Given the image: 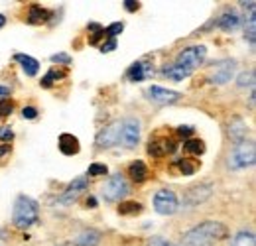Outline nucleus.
<instances>
[{"label": "nucleus", "instance_id": "obj_1", "mask_svg": "<svg viewBox=\"0 0 256 246\" xmlns=\"http://www.w3.org/2000/svg\"><path fill=\"white\" fill-rule=\"evenodd\" d=\"M229 231L223 223L217 221H205L199 223L197 227L189 229L183 237H181V245L183 246H215L219 241L227 239Z\"/></svg>", "mask_w": 256, "mask_h": 246}, {"label": "nucleus", "instance_id": "obj_2", "mask_svg": "<svg viewBox=\"0 0 256 246\" xmlns=\"http://www.w3.org/2000/svg\"><path fill=\"white\" fill-rule=\"evenodd\" d=\"M40 219V205L28 195H18L12 211V225L16 229H30Z\"/></svg>", "mask_w": 256, "mask_h": 246}, {"label": "nucleus", "instance_id": "obj_3", "mask_svg": "<svg viewBox=\"0 0 256 246\" xmlns=\"http://www.w3.org/2000/svg\"><path fill=\"white\" fill-rule=\"evenodd\" d=\"M256 160V150L255 142H241L237 144L233 154L229 156V167L231 169H245V167H251L255 165Z\"/></svg>", "mask_w": 256, "mask_h": 246}, {"label": "nucleus", "instance_id": "obj_4", "mask_svg": "<svg viewBox=\"0 0 256 246\" xmlns=\"http://www.w3.org/2000/svg\"><path fill=\"white\" fill-rule=\"evenodd\" d=\"M205 57H207V48L205 46H191V48H185L183 51H179L177 59H175V65L187 69V71H195L199 65H203Z\"/></svg>", "mask_w": 256, "mask_h": 246}, {"label": "nucleus", "instance_id": "obj_5", "mask_svg": "<svg viewBox=\"0 0 256 246\" xmlns=\"http://www.w3.org/2000/svg\"><path fill=\"white\" fill-rule=\"evenodd\" d=\"M101 195H102V199H104L106 203L120 201L122 197L128 195V183H126V179H124L120 173H116V175L108 177V181L102 185Z\"/></svg>", "mask_w": 256, "mask_h": 246}, {"label": "nucleus", "instance_id": "obj_6", "mask_svg": "<svg viewBox=\"0 0 256 246\" xmlns=\"http://www.w3.org/2000/svg\"><path fill=\"white\" fill-rule=\"evenodd\" d=\"M213 191H215V189H213L211 183H197V185L189 187V189L183 193V201H181L183 209H193V207L205 203L209 197L213 195Z\"/></svg>", "mask_w": 256, "mask_h": 246}, {"label": "nucleus", "instance_id": "obj_7", "mask_svg": "<svg viewBox=\"0 0 256 246\" xmlns=\"http://www.w3.org/2000/svg\"><path fill=\"white\" fill-rule=\"evenodd\" d=\"M140 128H142V124L134 116H128L126 120H122V130H120L122 146L128 148V150L138 146V142H140Z\"/></svg>", "mask_w": 256, "mask_h": 246}, {"label": "nucleus", "instance_id": "obj_8", "mask_svg": "<svg viewBox=\"0 0 256 246\" xmlns=\"http://www.w3.org/2000/svg\"><path fill=\"white\" fill-rule=\"evenodd\" d=\"M177 207H179V201L171 189H160L154 195V209L160 215H173L177 211Z\"/></svg>", "mask_w": 256, "mask_h": 246}, {"label": "nucleus", "instance_id": "obj_9", "mask_svg": "<svg viewBox=\"0 0 256 246\" xmlns=\"http://www.w3.org/2000/svg\"><path fill=\"white\" fill-rule=\"evenodd\" d=\"M120 130H122V122L120 120H114L110 124H106L101 132L97 134L95 138V144L101 150H106V148L116 146L120 142Z\"/></svg>", "mask_w": 256, "mask_h": 246}, {"label": "nucleus", "instance_id": "obj_10", "mask_svg": "<svg viewBox=\"0 0 256 246\" xmlns=\"http://www.w3.org/2000/svg\"><path fill=\"white\" fill-rule=\"evenodd\" d=\"M87 189H89V179H87V177H75V179L67 185V189L61 193V197L57 199V203L63 205V207H69V205H73L79 197L83 195Z\"/></svg>", "mask_w": 256, "mask_h": 246}, {"label": "nucleus", "instance_id": "obj_11", "mask_svg": "<svg viewBox=\"0 0 256 246\" xmlns=\"http://www.w3.org/2000/svg\"><path fill=\"white\" fill-rule=\"evenodd\" d=\"M235 69H237V61L235 59H223V61H217L213 65V73H211V83L215 85H225L233 79L235 75Z\"/></svg>", "mask_w": 256, "mask_h": 246}, {"label": "nucleus", "instance_id": "obj_12", "mask_svg": "<svg viewBox=\"0 0 256 246\" xmlns=\"http://www.w3.org/2000/svg\"><path fill=\"white\" fill-rule=\"evenodd\" d=\"M146 97H148V100H152L154 104H173L183 95L177 93V91H171V89H164V87L152 85V87L146 89Z\"/></svg>", "mask_w": 256, "mask_h": 246}, {"label": "nucleus", "instance_id": "obj_13", "mask_svg": "<svg viewBox=\"0 0 256 246\" xmlns=\"http://www.w3.org/2000/svg\"><path fill=\"white\" fill-rule=\"evenodd\" d=\"M152 75H154V69H152V65H150L146 59L132 63V65H130V69L126 71V77H128L132 83L144 81V79H148V77H152Z\"/></svg>", "mask_w": 256, "mask_h": 246}, {"label": "nucleus", "instance_id": "obj_14", "mask_svg": "<svg viewBox=\"0 0 256 246\" xmlns=\"http://www.w3.org/2000/svg\"><path fill=\"white\" fill-rule=\"evenodd\" d=\"M148 152L152 154L154 158H162L166 154L175 152V142L173 140H168V138H156V140H150Z\"/></svg>", "mask_w": 256, "mask_h": 246}, {"label": "nucleus", "instance_id": "obj_15", "mask_svg": "<svg viewBox=\"0 0 256 246\" xmlns=\"http://www.w3.org/2000/svg\"><path fill=\"white\" fill-rule=\"evenodd\" d=\"M217 26L223 30V32H235L239 26H241V16L235 12V10H227L219 16L217 20Z\"/></svg>", "mask_w": 256, "mask_h": 246}, {"label": "nucleus", "instance_id": "obj_16", "mask_svg": "<svg viewBox=\"0 0 256 246\" xmlns=\"http://www.w3.org/2000/svg\"><path fill=\"white\" fill-rule=\"evenodd\" d=\"M81 144H79V138L73 136V134H61L59 136V152L65 154V156H75L79 154Z\"/></svg>", "mask_w": 256, "mask_h": 246}, {"label": "nucleus", "instance_id": "obj_17", "mask_svg": "<svg viewBox=\"0 0 256 246\" xmlns=\"http://www.w3.org/2000/svg\"><path fill=\"white\" fill-rule=\"evenodd\" d=\"M247 132H249V128H247V124H245L241 118H235V120L229 124V138H231V142H235V144L245 142V140H247Z\"/></svg>", "mask_w": 256, "mask_h": 246}, {"label": "nucleus", "instance_id": "obj_18", "mask_svg": "<svg viewBox=\"0 0 256 246\" xmlns=\"http://www.w3.org/2000/svg\"><path fill=\"white\" fill-rule=\"evenodd\" d=\"M101 233L95 231V229H85L77 239H75V246H99L101 243Z\"/></svg>", "mask_w": 256, "mask_h": 246}, {"label": "nucleus", "instance_id": "obj_19", "mask_svg": "<svg viewBox=\"0 0 256 246\" xmlns=\"http://www.w3.org/2000/svg\"><path fill=\"white\" fill-rule=\"evenodd\" d=\"M14 59H16L18 63H22V69L26 71V75H30V77L38 75V69H40V61H38V59L30 57V55H26V53H16Z\"/></svg>", "mask_w": 256, "mask_h": 246}, {"label": "nucleus", "instance_id": "obj_20", "mask_svg": "<svg viewBox=\"0 0 256 246\" xmlns=\"http://www.w3.org/2000/svg\"><path fill=\"white\" fill-rule=\"evenodd\" d=\"M48 20H50V12H48V10H44V8L38 6V4L30 6V12H28V24L40 26V24H46Z\"/></svg>", "mask_w": 256, "mask_h": 246}, {"label": "nucleus", "instance_id": "obj_21", "mask_svg": "<svg viewBox=\"0 0 256 246\" xmlns=\"http://www.w3.org/2000/svg\"><path fill=\"white\" fill-rule=\"evenodd\" d=\"M128 175H130V177H132L136 183L146 181V177H148V167H146V164H144L142 160L132 162V164L128 165Z\"/></svg>", "mask_w": 256, "mask_h": 246}, {"label": "nucleus", "instance_id": "obj_22", "mask_svg": "<svg viewBox=\"0 0 256 246\" xmlns=\"http://www.w3.org/2000/svg\"><path fill=\"white\" fill-rule=\"evenodd\" d=\"M162 73L166 75V77H170V79H173V81H183V79H187L189 75H191V71H187V69H183V67H179V65H168V67H164L162 69Z\"/></svg>", "mask_w": 256, "mask_h": 246}, {"label": "nucleus", "instance_id": "obj_23", "mask_svg": "<svg viewBox=\"0 0 256 246\" xmlns=\"http://www.w3.org/2000/svg\"><path fill=\"white\" fill-rule=\"evenodd\" d=\"M255 245H256L255 233H251V231H241L231 241V246H255Z\"/></svg>", "mask_w": 256, "mask_h": 246}, {"label": "nucleus", "instance_id": "obj_24", "mask_svg": "<svg viewBox=\"0 0 256 246\" xmlns=\"http://www.w3.org/2000/svg\"><path fill=\"white\" fill-rule=\"evenodd\" d=\"M142 205L140 203H136V201H122L120 205H118V213L120 215H140L142 213Z\"/></svg>", "mask_w": 256, "mask_h": 246}, {"label": "nucleus", "instance_id": "obj_25", "mask_svg": "<svg viewBox=\"0 0 256 246\" xmlns=\"http://www.w3.org/2000/svg\"><path fill=\"white\" fill-rule=\"evenodd\" d=\"M63 77H65V71H59V69L53 67V69L48 71V75L42 79V87H44V89H50L53 83H57V81L63 79Z\"/></svg>", "mask_w": 256, "mask_h": 246}, {"label": "nucleus", "instance_id": "obj_26", "mask_svg": "<svg viewBox=\"0 0 256 246\" xmlns=\"http://www.w3.org/2000/svg\"><path fill=\"white\" fill-rule=\"evenodd\" d=\"M183 150H185V152H189V154L201 156V154L205 152V144H203V140H195V138H191V140H187V142L183 144Z\"/></svg>", "mask_w": 256, "mask_h": 246}, {"label": "nucleus", "instance_id": "obj_27", "mask_svg": "<svg viewBox=\"0 0 256 246\" xmlns=\"http://www.w3.org/2000/svg\"><path fill=\"white\" fill-rule=\"evenodd\" d=\"M177 167H179V171L183 175H193L197 171V164L193 160H179L177 162Z\"/></svg>", "mask_w": 256, "mask_h": 246}, {"label": "nucleus", "instance_id": "obj_28", "mask_svg": "<svg viewBox=\"0 0 256 246\" xmlns=\"http://www.w3.org/2000/svg\"><path fill=\"white\" fill-rule=\"evenodd\" d=\"M122 30H124V24H122V22H114V24H110L108 28H104V38L116 40V36H120Z\"/></svg>", "mask_w": 256, "mask_h": 246}, {"label": "nucleus", "instance_id": "obj_29", "mask_svg": "<svg viewBox=\"0 0 256 246\" xmlns=\"http://www.w3.org/2000/svg\"><path fill=\"white\" fill-rule=\"evenodd\" d=\"M108 173V167L104 164H91L89 169H87V175L89 177H97V175H106Z\"/></svg>", "mask_w": 256, "mask_h": 246}, {"label": "nucleus", "instance_id": "obj_30", "mask_svg": "<svg viewBox=\"0 0 256 246\" xmlns=\"http://www.w3.org/2000/svg\"><path fill=\"white\" fill-rule=\"evenodd\" d=\"M239 87H241V89H245V87H255V71H253V69L247 71V73H243V75L239 77Z\"/></svg>", "mask_w": 256, "mask_h": 246}, {"label": "nucleus", "instance_id": "obj_31", "mask_svg": "<svg viewBox=\"0 0 256 246\" xmlns=\"http://www.w3.org/2000/svg\"><path fill=\"white\" fill-rule=\"evenodd\" d=\"M12 110H14V104H12V100H8V98L0 100V118H6V116H10V114H12Z\"/></svg>", "mask_w": 256, "mask_h": 246}, {"label": "nucleus", "instance_id": "obj_32", "mask_svg": "<svg viewBox=\"0 0 256 246\" xmlns=\"http://www.w3.org/2000/svg\"><path fill=\"white\" fill-rule=\"evenodd\" d=\"M51 61L57 63V65H69L73 59H71V55H67V53H55V55H51Z\"/></svg>", "mask_w": 256, "mask_h": 246}, {"label": "nucleus", "instance_id": "obj_33", "mask_svg": "<svg viewBox=\"0 0 256 246\" xmlns=\"http://www.w3.org/2000/svg\"><path fill=\"white\" fill-rule=\"evenodd\" d=\"M14 132L10 126H0V142H12Z\"/></svg>", "mask_w": 256, "mask_h": 246}, {"label": "nucleus", "instance_id": "obj_34", "mask_svg": "<svg viewBox=\"0 0 256 246\" xmlns=\"http://www.w3.org/2000/svg\"><path fill=\"white\" fill-rule=\"evenodd\" d=\"M22 116L28 118V120H34V118L38 116V108H34V106H24V108H22Z\"/></svg>", "mask_w": 256, "mask_h": 246}, {"label": "nucleus", "instance_id": "obj_35", "mask_svg": "<svg viewBox=\"0 0 256 246\" xmlns=\"http://www.w3.org/2000/svg\"><path fill=\"white\" fill-rule=\"evenodd\" d=\"M193 132H195L193 126H179L177 128V136H181V138H189V136H193Z\"/></svg>", "mask_w": 256, "mask_h": 246}, {"label": "nucleus", "instance_id": "obj_36", "mask_svg": "<svg viewBox=\"0 0 256 246\" xmlns=\"http://www.w3.org/2000/svg\"><path fill=\"white\" fill-rule=\"evenodd\" d=\"M148 246H175L173 243H168L166 239H162V237H154L148 241Z\"/></svg>", "mask_w": 256, "mask_h": 246}, {"label": "nucleus", "instance_id": "obj_37", "mask_svg": "<svg viewBox=\"0 0 256 246\" xmlns=\"http://www.w3.org/2000/svg\"><path fill=\"white\" fill-rule=\"evenodd\" d=\"M122 4H124V8H126L128 12H136V10L140 8V2H136V0H124Z\"/></svg>", "mask_w": 256, "mask_h": 246}, {"label": "nucleus", "instance_id": "obj_38", "mask_svg": "<svg viewBox=\"0 0 256 246\" xmlns=\"http://www.w3.org/2000/svg\"><path fill=\"white\" fill-rule=\"evenodd\" d=\"M114 49H116V40H108L106 44H102L101 46L102 53H108V51H114Z\"/></svg>", "mask_w": 256, "mask_h": 246}, {"label": "nucleus", "instance_id": "obj_39", "mask_svg": "<svg viewBox=\"0 0 256 246\" xmlns=\"http://www.w3.org/2000/svg\"><path fill=\"white\" fill-rule=\"evenodd\" d=\"M10 97V87H2L0 85V100H4V98Z\"/></svg>", "mask_w": 256, "mask_h": 246}, {"label": "nucleus", "instance_id": "obj_40", "mask_svg": "<svg viewBox=\"0 0 256 246\" xmlns=\"http://www.w3.org/2000/svg\"><path fill=\"white\" fill-rule=\"evenodd\" d=\"M87 28H89V32H93V34H95V32H99V30H102V26L95 24V22H91V24H89Z\"/></svg>", "mask_w": 256, "mask_h": 246}, {"label": "nucleus", "instance_id": "obj_41", "mask_svg": "<svg viewBox=\"0 0 256 246\" xmlns=\"http://www.w3.org/2000/svg\"><path fill=\"white\" fill-rule=\"evenodd\" d=\"M8 152H10V146H0V160H2V158H4Z\"/></svg>", "mask_w": 256, "mask_h": 246}, {"label": "nucleus", "instance_id": "obj_42", "mask_svg": "<svg viewBox=\"0 0 256 246\" xmlns=\"http://www.w3.org/2000/svg\"><path fill=\"white\" fill-rule=\"evenodd\" d=\"M87 207H97V199H93V197H91V199L87 201Z\"/></svg>", "mask_w": 256, "mask_h": 246}, {"label": "nucleus", "instance_id": "obj_43", "mask_svg": "<svg viewBox=\"0 0 256 246\" xmlns=\"http://www.w3.org/2000/svg\"><path fill=\"white\" fill-rule=\"evenodd\" d=\"M4 24H6V16H4V14H0V28H2Z\"/></svg>", "mask_w": 256, "mask_h": 246}]
</instances>
